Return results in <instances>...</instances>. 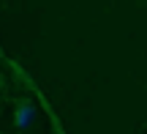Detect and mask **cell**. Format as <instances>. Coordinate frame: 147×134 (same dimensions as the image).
<instances>
[{
	"instance_id": "cell-1",
	"label": "cell",
	"mask_w": 147,
	"mask_h": 134,
	"mask_svg": "<svg viewBox=\"0 0 147 134\" xmlns=\"http://www.w3.org/2000/svg\"><path fill=\"white\" fill-rule=\"evenodd\" d=\"M33 120H36V107L25 101L19 110H16V126H19V129H30Z\"/></svg>"
}]
</instances>
